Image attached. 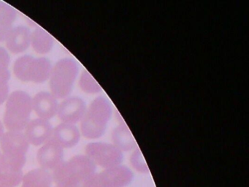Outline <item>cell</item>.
<instances>
[{"instance_id":"cell-1","label":"cell","mask_w":249,"mask_h":187,"mask_svg":"<svg viewBox=\"0 0 249 187\" xmlns=\"http://www.w3.org/2000/svg\"><path fill=\"white\" fill-rule=\"evenodd\" d=\"M95 171V164L87 155H77L62 162L52 175L57 187H82Z\"/></svg>"},{"instance_id":"cell-2","label":"cell","mask_w":249,"mask_h":187,"mask_svg":"<svg viewBox=\"0 0 249 187\" xmlns=\"http://www.w3.org/2000/svg\"><path fill=\"white\" fill-rule=\"evenodd\" d=\"M113 107L106 96L94 98L81 121V134L86 138L96 140L104 135L113 116Z\"/></svg>"},{"instance_id":"cell-3","label":"cell","mask_w":249,"mask_h":187,"mask_svg":"<svg viewBox=\"0 0 249 187\" xmlns=\"http://www.w3.org/2000/svg\"><path fill=\"white\" fill-rule=\"evenodd\" d=\"M2 158L0 164L12 172L22 171L27 161L30 143L22 131H7L0 139Z\"/></svg>"},{"instance_id":"cell-4","label":"cell","mask_w":249,"mask_h":187,"mask_svg":"<svg viewBox=\"0 0 249 187\" xmlns=\"http://www.w3.org/2000/svg\"><path fill=\"white\" fill-rule=\"evenodd\" d=\"M32 112L30 95L24 91H14L6 100L2 122L4 127L8 131H22L30 122Z\"/></svg>"},{"instance_id":"cell-5","label":"cell","mask_w":249,"mask_h":187,"mask_svg":"<svg viewBox=\"0 0 249 187\" xmlns=\"http://www.w3.org/2000/svg\"><path fill=\"white\" fill-rule=\"evenodd\" d=\"M79 73L78 63L73 58L59 59L52 67L49 77L51 93L57 99H64L72 93Z\"/></svg>"},{"instance_id":"cell-6","label":"cell","mask_w":249,"mask_h":187,"mask_svg":"<svg viewBox=\"0 0 249 187\" xmlns=\"http://www.w3.org/2000/svg\"><path fill=\"white\" fill-rule=\"evenodd\" d=\"M52 67V62L47 58L24 55L16 60L14 73L21 81L43 83L49 80Z\"/></svg>"},{"instance_id":"cell-7","label":"cell","mask_w":249,"mask_h":187,"mask_svg":"<svg viewBox=\"0 0 249 187\" xmlns=\"http://www.w3.org/2000/svg\"><path fill=\"white\" fill-rule=\"evenodd\" d=\"M85 152L96 166L99 165L105 169L120 165L123 160L122 150L111 143L92 142L87 144Z\"/></svg>"},{"instance_id":"cell-8","label":"cell","mask_w":249,"mask_h":187,"mask_svg":"<svg viewBox=\"0 0 249 187\" xmlns=\"http://www.w3.org/2000/svg\"><path fill=\"white\" fill-rule=\"evenodd\" d=\"M87 109V103L82 98L68 96L59 104L57 115L62 123L75 124L81 122Z\"/></svg>"},{"instance_id":"cell-9","label":"cell","mask_w":249,"mask_h":187,"mask_svg":"<svg viewBox=\"0 0 249 187\" xmlns=\"http://www.w3.org/2000/svg\"><path fill=\"white\" fill-rule=\"evenodd\" d=\"M40 168L46 170H54L64 162V149L53 138L42 145L37 153Z\"/></svg>"},{"instance_id":"cell-10","label":"cell","mask_w":249,"mask_h":187,"mask_svg":"<svg viewBox=\"0 0 249 187\" xmlns=\"http://www.w3.org/2000/svg\"><path fill=\"white\" fill-rule=\"evenodd\" d=\"M53 131V126L49 120L36 118L28 123L24 134L30 145L39 146L52 138Z\"/></svg>"},{"instance_id":"cell-11","label":"cell","mask_w":249,"mask_h":187,"mask_svg":"<svg viewBox=\"0 0 249 187\" xmlns=\"http://www.w3.org/2000/svg\"><path fill=\"white\" fill-rule=\"evenodd\" d=\"M33 111L38 118L50 120L57 115L59 102L51 92H40L32 98Z\"/></svg>"},{"instance_id":"cell-12","label":"cell","mask_w":249,"mask_h":187,"mask_svg":"<svg viewBox=\"0 0 249 187\" xmlns=\"http://www.w3.org/2000/svg\"><path fill=\"white\" fill-rule=\"evenodd\" d=\"M31 30L27 26H15L5 39L7 49L14 54L24 52L31 45Z\"/></svg>"},{"instance_id":"cell-13","label":"cell","mask_w":249,"mask_h":187,"mask_svg":"<svg viewBox=\"0 0 249 187\" xmlns=\"http://www.w3.org/2000/svg\"><path fill=\"white\" fill-rule=\"evenodd\" d=\"M81 131L75 124L61 123L53 128V137L63 149L75 147L81 139Z\"/></svg>"},{"instance_id":"cell-14","label":"cell","mask_w":249,"mask_h":187,"mask_svg":"<svg viewBox=\"0 0 249 187\" xmlns=\"http://www.w3.org/2000/svg\"><path fill=\"white\" fill-rule=\"evenodd\" d=\"M54 45L53 37L40 26H37L32 32L31 46L39 54H49Z\"/></svg>"},{"instance_id":"cell-15","label":"cell","mask_w":249,"mask_h":187,"mask_svg":"<svg viewBox=\"0 0 249 187\" xmlns=\"http://www.w3.org/2000/svg\"><path fill=\"white\" fill-rule=\"evenodd\" d=\"M17 12L12 6L0 1V42L6 39L8 34L14 28Z\"/></svg>"},{"instance_id":"cell-16","label":"cell","mask_w":249,"mask_h":187,"mask_svg":"<svg viewBox=\"0 0 249 187\" xmlns=\"http://www.w3.org/2000/svg\"><path fill=\"white\" fill-rule=\"evenodd\" d=\"M52 182L53 178L49 171L37 168L23 176L21 187H52Z\"/></svg>"},{"instance_id":"cell-17","label":"cell","mask_w":249,"mask_h":187,"mask_svg":"<svg viewBox=\"0 0 249 187\" xmlns=\"http://www.w3.org/2000/svg\"><path fill=\"white\" fill-rule=\"evenodd\" d=\"M112 137L113 144L122 151L132 150L136 147L135 139L124 122L120 123L118 127L114 128Z\"/></svg>"},{"instance_id":"cell-18","label":"cell","mask_w":249,"mask_h":187,"mask_svg":"<svg viewBox=\"0 0 249 187\" xmlns=\"http://www.w3.org/2000/svg\"><path fill=\"white\" fill-rule=\"evenodd\" d=\"M79 87L84 93L97 94L102 92L101 86L87 70H84L79 78Z\"/></svg>"},{"instance_id":"cell-19","label":"cell","mask_w":249,"mask_h":187,"mask_svg":"<svg viewBox=\"0 0 249 187\" xmlns=\"http://www.w3.org/2000/svg\"><path fill=\"white\" fill-rule=\"evenodd\" d=\"M23 176V171L18 172H10L0 164V187H17L22 182Z\"/></svg>"},{"instance_id":"cell-20","label":"cell","mask_w":249,"mask_h":187,"mask_svg":"<svg viewBox=\"0 0 249 187\" xmlns=\"http://www.w3.org/2000/svg\"><path fill=\"white\" fill-rule=\"evenodd\" d=\"M11 73L9 69L0 67V105L6 102L9 96V83Z\"/></svg>"},{"instance_id":"cell-21","label":"cell","mask_w":249,"mask_h":187,"mask_svg":"<svg viewBox=\"0 0 249 187\" xmlns=\"http://www.w3.org/2000/svg\"><path fill=\"white\" fill-rule=\"evenodd\" d=\"M131 162H132V165H133V166L138 169V170L139 169V170L145 171L148 169L145 161H144V158L142 157V153L139 149H137L132 153V156H131Z\"/></svg>"},{"instance_id":"cell-22","label":"cell","mask_w":249,"mask_h":187,"mask_svg":"<svg viewBox=\"0 0 249 187\" xmlns=\"http://www.w3.org/2000/svg\"><path fill=\"white\" fill-rule=\"evenodd\" d=\"M11 57L6 48L0 46V67L9 68Z\"/></svg>"},{"instance_id":"cell-23","label":"cell","mask_w":249,"mask_h":187,"mask_svg":"<svg viewBox=\"0 0 249 187\" xmlns=\"http://www.w3.org/2000/svg\"><path fill=\"white\" fill-rule=\"evenodd\" d=\"M4 133H5V127H4L2 121H1V120H0V139L2 137Z\"/></svg>"},{"instance_id":"cell-24","label":"cell","mask_w":249,"mask_h":187,"mask_svg":"<svg viewBox=\"0 0 249 187\" xmlns=\"http://www.w3.org/2000/svg\"><path fill=\"white\" fill-rule=\"evenodd\" d=\"M1 158H2V152L0 150V161H1Z\"/></svg>"},{"instance_id":"cell-25","label":"cell","mask_w":249,"mask_h":187,"mask_svg":"<svg viewBox=\"0 0 249 187\" xmlns=\"http://www.w3.org/2000/svg\"></svg>"}]
</instances>
